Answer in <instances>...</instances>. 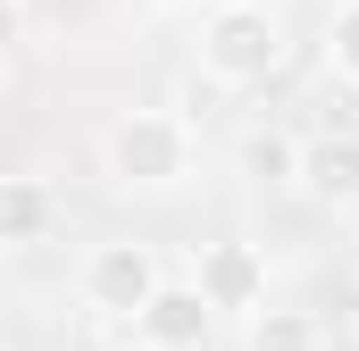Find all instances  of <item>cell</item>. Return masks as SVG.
<instances>
[{"instance_id":"obj_1","label":"cell","mask_w":359,"mask_h":351,"mask_svg":"<svg viewBox=\"0 0 359 351\" xmlns=\"http://www.w3.org/2000/svg\"><path fill=\"white\" fill-rule=\"evenodd\" d=\"M100 168L117 176L126 192H176L184 176L201 168V143H192V126L176 109H126L100 134Z\"/></svg>"},{"instance_id":"obj_2","label":"cell","mask_w":359,"mask_h":351,"mask_svg":"<svg viewBox=\"0 0 359 351\" xmlns=\"http://www.w3.org/2000/svg\"><path fill=\"white\" fill-rule=\"evenodd\" d=\"M284 67V17L268 0H217L201 8V76L226 92H251Z\"/></svg>"},{"instance_id":"obj_3","label":"cell","mask_w":359,"mask_h":351,"mask_svg":"<svg viewBox=\"0 0 359 351\" xmlns=\"http://www.w3.org/2000/svg\"><path fill=\"white\" fill-rule=\"evenodd\" d=\"M84 310H100V318H142L151 310V293L168 284V267H159V251L151 243H134V234H109V243H92L84 251Z\"/></svg>"},{"instance_id":"obj_4","label":"cell","mask_w":359,"mask_h":351,"mask_svg":"<svg viewBox=\"0 0 359 351\" xmlns=\"http://www.w3.org/2000/svg\"><path fill=\"white\" fill-rule=\"evenodd\" d=\"M184 284L209 301V318H251V310H268V260H259V243H243V234L201 243Z\"/></svg>"},{"instance_id":"obj_5","label":"cell","mask_w":359,"mask_h":351,"mask_svg":"<svg viewBox=\"0 0 359 351\" xmlns=\"http://www.w3.org/2000/svg\"><path fill=\"white\" fill-rule=\"evenodd\" d=\"M292 192H301V201H318V209H359V134H351V126H334V134H309V143H301Z\"/></svg>"},{"instance_id":"obj_6","label":"cell","mask_w":359,"mask_h":351,"mask_svg":"<svg viewBox=\"0 0 359 351\" xmlns=\"http://www.w3.org/2000/svg\"><path fill=\"white\" fill-rule=\"evenodd\" d=\"M134 343H142V351H201V343H209V301L168 276V284L151 293V310L134 318Z\"/></svg>"},{"instance_id":"obj_7","label":"cell","mask_w":359,"mask_h":351,"mask_svg":"<svg viewBox=\"0 0 359 351\" xmlns=\"http://www.w3.org/2000/svg\"><path fill=\"white\" fill-rule=\"evenodd\" d=\"M59 226V192L42 176H0V251H34Z\"/></svg>"},{"instance_id":"obj_8","label":"cell","mask_w":359,"mask_h":351,"mask_svg":"<svg viewBox=\"0 0 359 351\" xmlns=\"http://www.w3.org/2000/svg\"><path fill=\"white\" fill-rule=\"evenodd\" d=\"M243 351H326V326H318L309 310L268 301V310H251V318H243Z\"/></svg>"},{"instance_id":"obj_9","label":"cell","mask_w":359,"mask_h":351,"mask_svg":"<svg viewBox=\"0 0 359 351\" xmlns=\"http://www.w3.org/2000/svg\"><path fill=\"white\" fill-rule=\"evenodd\" d=\"M292 168H301V143L292 134H251L243 143V176L251 184H292Z\"/></svg>"},{"instance_id":"obj_10","label":"cell","mask_w":359,"mask_h":351,"mask_svg":"<svg viewBox=\"0 0 359 351\" xmlns=\"http://www.w3.org/2000/svg\"><path fill=\"white\" fill-rule=\"evenodd\" d=\"M326 76L359 92V0H343V8L326 17Z\"/></svg>"},{"instance_id":"obj_11","label":"cell","mask_w":359,"mask_h":351,"mask_svg":"<svg viewBox=\"0 0 359 351\" xmlns=\"http://www.w3.org/2000/svg\"><path fill=\"white\" fill-rule=\"evenodd\" d=\"M8 42H25V0H0V59H8Z\"/></svg>"},{"instance_id":"obj_12","label":"cell","mask_w":359,"mask_h":351,"mask_svg":"<svg viewBox=\"0 0 359 351\" xmlns=\"http://www.w3.org/2000/svg\"><path fill=\"white\" fill-rule=\"evenodd\" d=\"M151 8H168V17H201V8H217V0H151Z\"/></svg>"},{"instance_id":"obj_13","label":"cell","mask_w":359,"mask_h":351,"mask_svg":"<svg viewBox=\"0 0 359 351\" xmlns=\"http://www.w3.org/2000/svg\"><path fill=\"white\" fill-rule=\"evenodd\" d=\"M0 100H8V59H0Z\"/></svg>"}]
</instances>
